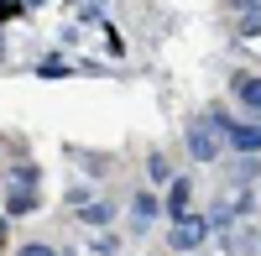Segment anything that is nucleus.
Wrapping results in <instances>:
<instances>
[{"label":"nucleus","mask_w":261,"mask_h":256,"mask_svg":"<svg viewBox=\"0 0 261 256\" xmlns=\"http://www.w3.org/2000/svg\"><path fill=\"white\" fill-rule=\"evenodd\" d=\"M214 131H220L225 146H235V152H261V120H230L220 110L214 115Z\"/></svg>","instance_id":"nucleus-1"},{"label":"nucleus","mask_w":261,"mask_h":256,"mask_svg":"<svg viewBox=\"0 0 261 256\" xmlns=\"http://www.w3.org/2000/svg\"><path fill=\"white\" fill-rule=\"evenodd\" d=\"M167 241H172V251H199V246L209 241V220H199V215H183V220H172Z\"/></svg>","instance_id":"nucleus-2"},{"label":"nucleus","mask_w":261,"mask_h":256,"mask_svg":"<svg viewBox=\"0 0 261 256\" xmlns=\"http://www.w3.org/2000/svg\"><path fill=\"white\" fill-rule=\"evenodd\" d=\"M6 209H11V215H27V209H37V167H21V173L11 178Z\"/></svg>","instance_id":"nucleus-3"},{"label":"nucleus","mask_w":261,"mask_h":256,"mask_svg":"<svg viewBox=\"0 0 261 256\" xmlns=\"http://www.w3.org/2000/svg\"><path fill=\"white\" fill-rule=\"evenodd\" d=\"M188 152L199 162H214L220 157V131H214V120H193L188 125Z\"/></svg>","instance_id":"nucleus-4"},{"label":"nucleus","mask_w":261,"mask_h":256,"mask_svg":"<svg viewBox=\"0 0 261 256\" xmlns=\"http://www.w3.org/2000/svg\"><path fill=\"white\" fill-rule=\"evenodd\" d=\"M230 94L241 99L251 115H261V79H256V73H235V79H230Z\"/></svg>","instance_id":"nucleus-5"},{"label":"nucleus","mask_w":261,"mask_h":256,"mask_svg":"<svg viewBox=\"0 0 261 256\" xmlns=\"http://www.w3.org/2000/svg\"><path fill=\"white\" fill-rule=\"evenodd\" d=\"M188 204H193V183L178 178V183L167 188V215H172V220H183V215H188Z\"/></svg>","instance_id":"nucleus-6"},{"label":"nucleus","mask_w":261,"mask_h":256,"mask_svg":"<svg viewBox=\"0 0 261 256\" xmlns=\"http://www.w3.org/2000/svg\"><path fill=\"white\" fill-rule=\"evenodd\" d=\"M157 215H162V204L151 199V194H136V199H130V220H136V225H151Z\"/></svg>","instance_id":"nucleus-7"},{"label":"nucleus","mask_w":261,"mask_h":256,"mask_svg":"<svg viewBox=\"0 0 261 256\" xmlns=\"http://www.w3.org/2000/svg\"><path fill=\"white\" fill-rule=\"evenodd\" d=\"M110 215H115L110 204H94V209H84V225H94V230H99V225H110Z\"/></svg>","instance_id":"nucleus-8"},{"label":"nucleus","mask_w":261,"mask_h":256,"mask_svg":"<svg viewBox=\"0 0 261 256\" xmlns=\"http://www.w3.org/2000/svg\"><path fill=\"white\" fill-rule=\"evenodd\" d=\"M241 16H246V21H241V32H261V6H246Z\"/></svg>","instance_id":"nucleus-9"},{"label":"nucleus","mask_w":261,"mask_h":256,"mask_svg":"<svg viewBox=\"0 0 261 256\" xmlns=\"http://www.w3.org/2000/svg\"><path fill=\"white\" fill-rule=\"evenodd\" d=\"M16 256H58V251H53V246H42V241H32V246H21Z\"/></svg>","instance_id":"nucleus-10"},{"label":"nucleus","mask_w":261,"mask_h":256,"mask_svg":"<svg viewBox=\"0 0 261 256\" xmlns=\"http://www.w3.org/2000/svg\"><path fill=\"white\" fill-rule=\"evenodd\" d=\"M0 241H6V225H0Z\"/></svg>","instance_id":"nucleus-11"}]
</instances>
